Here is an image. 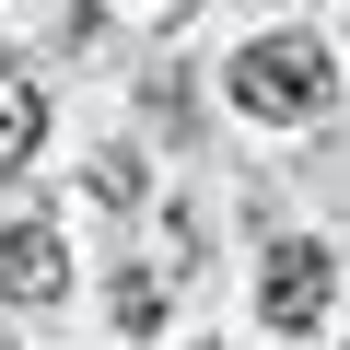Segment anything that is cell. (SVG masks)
Listing matches in <instances>:
<instances>
[{
    "label": "cell",
    "instance_id": "obj_3",
    "mask_svg": "<svg viewBox=\"0 0 350 350\" xmlns=\"http://www.w3.org/2000/svg\"><path fill=\"white\" fill-rule=\"evenodd\" d=\"M59 292H70L59 234L47 222H12V234H0V304H59Z\"/></svg>",
    "mask_w": 350,
    "mask_h": 350
},
{
    "label": "cell",
    "instance_id": "obj_4",
    "mask_svg": "<svg viewBox=\"0 0 350 350\" xmlns=\"http://www.w3.org/2000/svg\"><path fill=\"white\" fill-rule=\"evenodd\" d=\"M36 140H47V94H36L24 70H0V163H24Z\"/></svg>",
    "mask_w": 350,
    "mask_h": 350
},
{
    "label": "cell",
    "instance_id": "obj_2",
    "mask_svg": "<svg viewBox=\"0 0 350 350\" xmlns=\"http://www.w3.org/2000/svg\"><path fill=\"white\" fill-rule=\"evenodd\" d=\"M327 280H338V257H327L315 234H292V245H280V257L257 269V315H269V327L292 338V327H315V315H327Z\"/></svg>",
    "mask_w": 350,
    "mask_h": 350
},
{
    "label": "cell",
    "instance_id": "obj_1",
    "mask_svg": "<svg viewBox=\"0 0 350 350\" xmlns=\"http://www.w3.org/2000/svg\"><path fill=\"white\" fill-rule=\"evenodd\" d=\"M234 105L269 129H315L338 105V59L315 36H257V47H234Z\"/></svg>",
    "mask_w": 350,
    "mask_h": 350
}]
</instances>
